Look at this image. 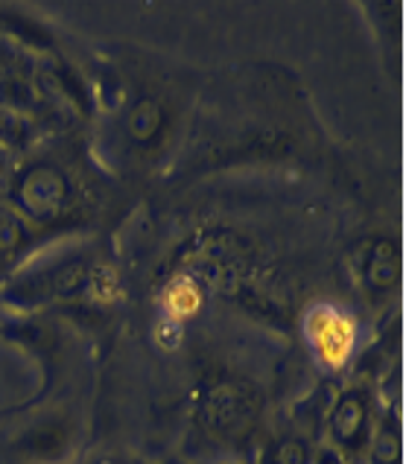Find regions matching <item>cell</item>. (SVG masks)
Masks as SVG:
<instances>
[{
	"instance_id": "cell-1",
	"label": "cell",
	"mask_w": 406,
	"mask_h": 464,
	"mask_svg": "<svg viewBox=\"0 0 406 464\" xmlns=\"http://www.w3.org/2000/svg\"><path fill=\"white\" fill-rule=\"evenodd\" d=\"M100 255L85 243L64 240L62 246L38 248L24 266L0 286V301L21 315H35L59 304L109 301V284Z\"/></svg>"
},
{
	"instance_id": "cell-2",
	"label": "cell",
	"mask_w": 406,
	"mask_h": 464,
	"mask_svg": "<svg viewBox=\"0 0 406 464\" xmlns=\"http://www.w3.org/2000/svg\"><path fill=\"white\" fill-rule=\"evenodd\" d=\"M266 415V394L255 380L217 374L193 397V430L217 450H240L255 441Z\"/></svg>"
},
{
	"instance_id": "cell-3",
	"label": "cell",
	"mask_w": 406,
	"mask_h": 464,
	"mask_svg": "<svg viewBox=\"0 0 406 464\" xmlns=\"http://www.w3.org/2000/svg\"><path fill=\"white\" fill-rule=\"evenodd\" d=\"M4 198L44 237L71 228L82 217V184L56 158H38L12 169Z\"/></svg>"
},
{
	"instance_id": "cell-4",
	"label": "cell",
	"mask_w": 406,
	"mask_h": 464,
	"mask_svg": "<svg viewBox=\"0 0 406 464\" xmlns=\"http://www.w3.org/2000/svg\"><path fill=\"white\" fill-rule=\"evenodd\" d=\"M80 432V415L68 403L15 415L0 427V464H64Z\"/></svg>"
},
{
	"instance_id": "cell-5",
	"label": "cell",
	"mask_w": 406,
	"mask_h": 464,
	"mask_svg": "<svg viewBox=\"0 0 406 464\" xmlns=\"http://www.w3.org/2000/svg\"><path fill=\"white\" fill-rule=\"evenodd\" d=\"M0 109L30 117L38 126L62 117L47 88L42 59L12 38H0Z\"/></svg>"
},
{
	"instance_id": "cell-6",
	"label": "cell",
	"mask_w": 406,
	"mask_h": 464,
	"mask_svg": "<svg viewBox=\"0 0 406 464\" xmlns=\"http://www.w3.org/2000/svg\"><path fill=\"white\" fill-rule=\"evenodd\" d=\"M377 415L380 412L372 389L362 380H353L334 392V401L324 415L322 441L339 450L351 464H362L365 453H369Z\"/></svg>"
},
{
	"instance_id": "cell-7",
	"label": "cell",
	"mask_w": 406,
	"mask_h": 464,
	"mask_svg": "<svg viewBox=\"0 0 406 464\" xmlns=\"http://www.w3.org/2000/svg\"><path fill=\"white\" fill-rule=\"evenodd\" d=\"M301 330H304L313 360L327 374L343 371L351 362V356L357 353V322L348 315V310L336 307L331 301H319L307 307L304 318H301Z\"/></svg>"
},
{
	"instance_id": "cell-8",
	"label": "cell",
	"mask_w": 406,
	"mask_h": 464,
	"mask_svg": "<svg viewBox=\"0 0 406 464\" xmlns=\"http://www.w3.org/2000/svg\"><path fill=\"white\" fill-rule=\"evenodd\" d=\"M169 109L159 94L143 91L121 114V143L132 155H152L167 140Z\"/></svg>"
},
{
	"instance_id": "cell-9",
	"label": "cell",
	"mask_w": 406,
	"mask_h": 464,
	"mask_svg": "<svg viewBox=\"0 0 406 464\" xmlns=\"http://www.w3.org/2000/svg\"><path fill=\"white\" fill-rule=\"evenodd\" d=\"M353 266H357V281L362 293L374 304H383L395 293L401 277V257L398 246L389 237H374V240L365 243L360 255L353 257Z\"/></svg>"
},
{
	"instance_id": "cell-10",
	"label": "cell",
	"mask_w": 406,
	"mask_h": 464,
	"mask_svg": "<svg viewBox=\"0 0 406 464\" xmlns=\"http://www.w3.org/2000/svg\"><path fill=\"white\" fill-rule=\"evenodd\" d=\"M50 237L35 231L4 196H0V286L27 263Z\"/></svg>"
},
{
	"instance_id": "cell-11",
	"label": "cell",
	"mask_w": 406,
	"mask_h": 464,
	"mask_svg": "<svg viewBox=\"0 0 406 464\" xmlns=\"http://www.w3.org/2000/svg\"><path fill=\"white\" fill-rule=\"evenodd\" d=\"M316 444L319 441H313L310 435L293 427L260 444L257 464H310L313 453H316Z\"/></svg>"
},
{
	"instance_id": "cell-12",
	"label": "cell",
	"mask_w": 406,
	"mask_h": 464,
	"mask_svg": "<svg viewBox=\"0 0 406 464\" xmlns=\"http://www.w3.org/2000/svg\"><path fill=\"white\" fill-rule=\"evenodd\" d=\"M362 464H401V427H398L395 412L377 415L369 453H365Z\"/></svg>"
},
{
	"instance_id": "cell-13",
	"label": "cell",
	"mask_w": 406,
	"mask_h": 464,
	"mask_svg": "<svg viewBox=\"0 0 406 464\" xmlns=\"http://www.w3.org/2000/svg\"><path fill=\"white\" fill-rule=\"evenodd\" d=\"M310 464H351L339 450H334L331 444H324V441H319L316 444V453H313V461Z\"/></svg>"
},
{
	"instance_id": "cell-14",
	"label": "cell",
	"mask_w": 406,
	"mask_h": 464,
	"mask_svg": "<svg viewBox=\"0 0 406 464\" xmlns=\"http://www.w3.org/2000/svg\"><path fill=\"white\" fill-rule=\"evenodd\" d=\"M12 158H15V155H9L4 147H0V181H6V179H9V172L15 169V164H12Z\"/></svg>"
},
{
	"instance_id": "cell-15",
	"label": "cell",
	"mask_w": 406,
	"mask_h": 464,
	"mask_svg": "<svg viewBox=\"0 0 406 464\" xmlns=\"http://www.w3.org/2000/svg\"><path fill=\"white\" fill-rule=\"evenodd\" d=\"M85 464H129V461L121 456H111V453H97V456H91Z\"/></svg>"
}]
</instances>
